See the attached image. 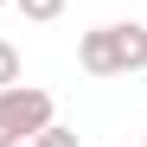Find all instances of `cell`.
Wrapping results in <instances>:
<instances>
[{"instance_id": "obj_1", "label": "cell", "mask_w": 147, "mask_h": 147, "mask_svg": "<svg viewBox=\"0 0 147 147\" xmlns=\"http://www.w3.org/2000/svg\"><path fill=\"white\" fill-rule=\"evenodd\" d=\"M45 121H58L51 90H32V83H7L0 90V147H26Z\"/></svg>"}, {"instance_id": "obj_2", "label": "cell", "mask_w": 147, "mask_h": 147, "mask_svg": "<svg viewBox=\"0 0 147 147\" xmlns=\"http://www.w3.org/2000/svg\"><path fill=\"white\" fill-rule=\"evenodd\" d=\"M77 64L90 77H121V51H115V26H90L77 38Z\"/></svg>"}, {"instance_id": "obj_3", "label": "cell", "mask_w": 147, "mask_h": 147, "mask_svg": "<svg viewBox=\"0 0 147 147\" xmlns=\"http://www.w3.org/2000/svg\"><path fill=\"white\" fill-rule=\"evenodd\" d=\"M115 51H121V77H134V70H147V26H141V19H128V26H115Z\"/></svg>"}, {"instance_id": "obj_4", "label": "cell", "mask_w": 147, "mask_h": 147, "mask_svg": "<svg viewBox=\"0 0 147 147\" xmlns=\"http://www.w3.org/2000/svg\"><path fill=\"white\" fill-rule=\"evenodd\" d=\"M26 147H83V141H77V128H64V121H45Z\"/></svg>"}, {"instance_id": "obj_5", "label": "cell", "mask_w": 147, "mask_h": 147, "mask_svg": "<svg viewBox=\"0 0 147 147\" xmlns=\"http://www.w3.org/2000/svg\"><path fill=\"white\" fill-rule=\"evenodd\" d=\"M13 7H19V13H26V19H32V26H51V19L64 13V0H13Z\"/></svg>"}, {"instance_id": "obj_6", "label": "cell", "mask_w": 147, "mask_h": 147, "mask_svg": "<svg viewBox=\"0 0 147 147\" xmlns=\"http://www.w3.org/2000/svg\"><path fill=\"white\" fill-rule=\"evenodd\" d=\"M19 77H26V64H19V51L0 38V90H7V83H19Z\"/></svg>"}, {"instance_id": "obj_7", "label": "cell", "mask_w": 147, "mask_h": 147, "mask_svg": "<svg viewBox=\"0 0 147 147\" xmlns=\"http://www.w3.org/2000/svg\"><path fill=\"white\" fill-rule=\"evenodd\" d=\"M0 7H13V0H0Z\"/></svg>"}]
</instances>
